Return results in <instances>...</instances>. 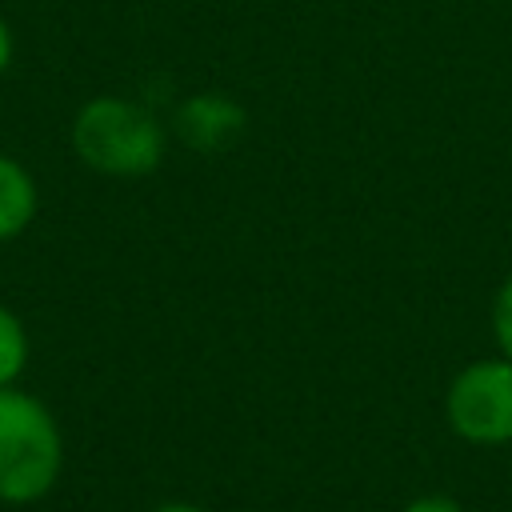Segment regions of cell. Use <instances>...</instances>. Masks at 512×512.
<instances>
[{"instance_id": "7a4b0ae2", "label": "cell", "mask_w": 512, "mask_h": 512, "mask_svg": "<svg viewBox=\"0 0 512 512\" xmlns=\"http://www.w3.org/2000/svg\"><path fill=\"white\" fill-rule=\"evenodd\" d=\"M64 472V432L52 408L20 384L0 388V504H40Z\"/></svg>"}, {"instance_id": "3957f363", "label": "cell", "mask_w": 512, "mask_h": 512, "mask_svg": "<svg viewBox=\"0 0 512 512\" xmlns=\"http://www.w3.org/2000/svg\"><path fill=\"white\" fill-rule=\"evenodd\" d=\"M444 420L464 444H512V360L488 356L464 364L444 392Z\"/></svg>"}, {"instance_id": "9c48e42d", "label": "cell", "mask_w": 512, "mask_h": 512, "mask_svg": "<svg viewBox=\"0 0 512 512\" xmlns=\"http://www.w3.org/2000/svg\"><path fill=\"white\" fill-rule=\"evenodd\" d=\"M12 56H16V36H12V24H8V16L0 12V76L12 68Z\"/></svg>"}, {"instance_id": "30bf717a", "label": "cell", "mask_w": 512, "mask_h": 512, "mask_svg": "<svg viewBox=\"0 0 512 512\" xmlns=\"http://www.w3.org/2000/svg\"><path fill=\"white\" fill-rule=\"evenodd\" d=\"M152 512H208L200 504H188V500H168V504H156Z\"/></svg>"}, {"instance_id": "5b68a950", "label": "cell", "mask_w": 512, "mask_h": 512, "mask_svg": "<svg viewBox=\"0 0 512 512\" xmlns=\"http://www.w3.org/2000/svg\"><path fill=\"white\" fill-rule=\"evenodd\" d=\"M40 212L36 176L12 152H0V244L24 236Z\"/></svg>"}, {"instance_id": "ba28073f", "label": "cell", "mask_w": 512, "mask_h": 512, "mask_svg": "<svg viewBox=\"0 0 512 512\" xmlns=\"http://www.w3.org/2000/svg\"><path fill=\"white\" fill-rule=\"evenodd\" d=\"M404 512H464V504L456 496H444V492H428V496H416L404 504Z\"/></svg>"}, {"instance_id": "52a82bcc", "label": "cell", "mask_w": 512, "mask_h": 512, "mask_svg": "<svg viewBox=\"0 0 512 512\" xmlns=\"http://www.w3.org/2000/svg\"><path fill=\"white\" fill-rule=\"evenodd\" d=\"M492 336H496L500 356L512 360V272L504 276V284L496 288V300H492Z\"/></svg>"}, {"instance_id": "6da1fadb", "label": "cell", "mask_w": 512, "mask_h": 512, "mask_svg": "<svg viewBox=\"0 0 512 512\" xmlns=\"http://www.w3.org/2000/svg\"><path fill=\"white\" fill-rule=\"evenodd\" d=\"M72 152L84 168L116 180H136L160 168L168 132L164 124L128 96H92L76 108L68 128Z\"/></svg>"}, {"instance_id": "277c9868", "label": "cell", "mask_w": 512, "mask_h": 512, "mask_svg": "<svg viewBox=\"0 0 512 512\" xmlns=\"http://www.w3.org/2000/svg\"><path fill=\"white\" fill-rule=\"evenodd\" d=\"M244 120L248 116H244V108L232 96H224V92H196V96H188L176 108L172 128H176V136L188 148H196V152H220V148H232L240 140Z\"/></svg>"}, {"instance_id": "8992f818", "label": "cell", "mask_w": 512, "mask_h": 512, "mask_svg": "<svg viewBox=\"0 0 512 512\" xmlns=\"http://www.w3.org/2000/svg\"><path fill=\"white\" fill-rule=\"evenodd\" d=\"M28 356H32L28 328H24V320L16 316V308H8V304L0 300V388H12V384L24 376Z\"/></svg>"}]
</instances>
